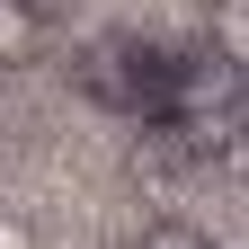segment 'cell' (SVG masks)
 Segmentation results:
<instances>
[{
  "instance_id": "obj_1",
  "label": "cell",
  "mask_w": 249,
  "mask_h": 249,
  "mask_svg": "<svg viewBox=\"0 0 249 249\" xmlns=\"http://www.w3.org/2000/svg\"><path fill=\"white\" fill-rule=\"evenodd\" d=\"M205 53H223L231 71L249 80V0H213V9H205Z\"/></svg>"
},
{
  "instance_id": "obj_3",
  "label": "cell",
  "mask_w": 249,
  "mask_h": 249,
  "mask_svg": "<svg viewBox=\"0 0 249 249\" xmlns=\"http://www.w3.org/2000/svg\"><path fill=\"white\" fill-rule=\"evenodd\" d=\"M124 249H213V231H196V223H178V213H160V223H142Z\"/></svg>"
},
{
  "instance_id": "obj_4",
  "label": "cell",
  "mask_w": 249,
  "mask_h": 249,
  "mask_svg": "<svg viewBox=\"0 0 249 249\" xmlns=\"http://www.w3.org/2000/svg\"><path fill=\"white\" fill-rule=\"evenodd\" d=\"M0 249H36V223L27 213H0Z\"/></svg>"
},
{
  "instance_id": "obj_5",
  "label": "cell",
  "mask_w": 249,
  "mask_h": 249,
  "mask_svg": "<svg viewBox=\"0 0 249 249\" xmlns=\"http://www.w3.org/2000/svg\"><path fill=\"white\" fill-rule=\"evenodd\" d=\"M223 178H231V187H249V134H240V142H223Z\"/></svg>"
},
{
  "instance_id": "obj_2",
  "label": "cell",
  "mask_w": 249,
  "mask_h": 249,
  "mask_svg": "<svg viewBox=\"0 0 249 249\" xmlns=\"http://www.w3.org/2000/svg\"><path fill=\"white\" fill-rule=\"evenodd\" d=\"M36 36H45L36 0H0V62H36Z\"/></svg>"
}]
</instances>
